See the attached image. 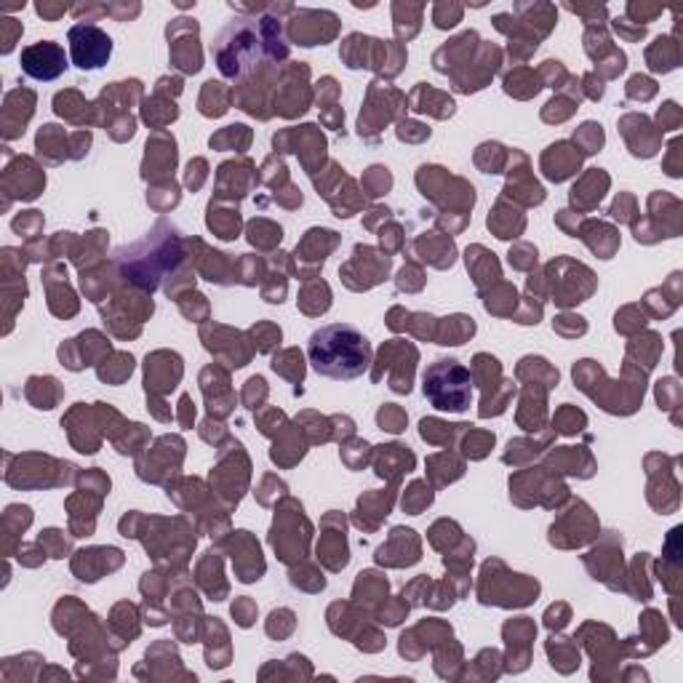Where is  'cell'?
<instances>
[{"label":"cell","mask_w":683,"mask_h":683,"mask_svg":"<svg viewBox=\"0 0 683 683\" xmlns=\"http://www.w3.org/2000/svg\"><path fill=\"white\" fill-rule=\"evenodd\" d=\"M280 16L270 8L262 16H238L216 35L214 59L219 72L230 81L246 83L254 75L273 70L278 61L288 57V43L283 37Z\"/></svg>","instance_id":"1"},{"label":"cell","mask_w":683,"mask_h":683,"mask_svg":"<svg viewBox=\"0 0 683 683\" xmlns=\"http://www.w3.org/2000/svg\"><path fill=\"white\" fill-rule=\"evenodd\" d=\"M312 369L326 379H358L372 366V345L350 323H331L310 336L307 348Z\"/></svg>","instance_id":"2"},{"label":"cell","mask_w":683,"mask_h":683,"mask_svg":"<svg viewBox=\"0 0 683 683\" xmlns=\"http://www.w3.org/2000/svg\"><path fill=\"white\" fill-rule=\"evenodd\" d=\"M473 374L454 358H441L430 363L422 376V390L432 408L462 414L473 403Z\"/></svg>","instance_id":"3"},{"label":"cell","mask_w":683,"mask_h":683,"mask_svg":"<svg viewBox=\"0 0 683 683\" xmlns=\"http://www.w3.org/2000/svg\"><path fill=\"white\" fill-rule=\"evenodd\" d=\"M342 59L348 61V67L358 70V67H374V70L384 72V75H398L403 61H406V51L390 43V40H376V37L366 35H350L342 46Z\"/></svg>","instance_id":"4"},{"label":"cell","mask_w":683,"mask_h":683,"mask_svg":"<svg viewBox=\"0 0 683 683\" xmlns=\"http://www.w3.org/2000/svg\"><path fill=\"white\" fill-rule=\"evenodd\" d=\"M67 40H70L72 64L81 67V70L105 67L109 54H112V37L105 30H99L96 24H72Z\"/></svg>","instance_id":"5"},{"label":"cell","mask_w":683,"mask_h":683,"mask_svg":"<svg viewBox=\"0 0 683 683\" xmlns=\"http://www.w3.org/2000/svg\"><path fill=\"white\" fill-rule=\"evenodd\" d=\"M339 30V19L331 11H312V8H299L291 13L288 19V37L297 40L299 46H323L326 40H331Z\"/></svg>","instance_id":"6"},{"label":"cell","mask_w":683,"mask_h":683,"mask_svg":"<svg viewBox=\"0 0 683 683\" xmlns=\"http://www.w3.org/2000/svg\"><path fill=\"white\" fill-rule=\"evenodd\" d=\"M22 72L35 78V81H54L67 70V57L64 48L54 40H40L22 51Z\"/></svg>","instance_id":"7"},{"label":"cell","mask_w":683,"mask_h":683,"mask_svg":"<svg viewBox=\"0 0 683 683\" xmlns=\"http://www.w3.org/2000/svg\"><path fill=\"white\" fill-rule=\"evenodd\" d=\"M166 35L171 40V61L182 72H198L203 67L195 19H174V22L168 24Z\"/></svg>","instance_id":"8"},{"label":"cell","mask_w":683,"mask_h":683,"mask_svg":"<svg viewBox=\"0 0 683 683\" xmlns=\"http://www.w3.org/2000/svg\"><path fill=\"white\" fill-rule=\"evenodd\" d=\"M30 105H35V94L27 88H16L6 96V107H3V136L6 139H16L24 133V123L32 115Z\"/></svg>","instance_id":"9"},{"label":"cell","mask_w":683,"mask_h":683,"mask_svg":"<svg viewBox=\"0 0 683 683\" xmlns=\"http://www.w3.org/2000/svg\"><path fill=\"white\" fill-rule=\"evenodd\" d=\"M19 171H22V168H19V158H16L11 166L6 168V174H3L6 201L11 198V190H16V195H13V198H22V201H32V198H37V192L43 190V184H46V177H43V174L37 171L35 163H30L27 174H19Z\"/></svg>","instance_id":"10"},{"label":"cell","mask_w":683,"mask_h":683,"mask_svg":"<svg viewBox=\"0 0 683 683\" xmlns=\"http://www.w3.org/2000/svg\"><path fill=\"white\" fill-rule=\"evenodd\" d=\"M480 46V37H478V32H462L459 37H454L451 43H446L438 54H435V70L438 72H451L459 64V61L465 59V57H470L473 54V48H478Z\"/></svg>","instance_id":"11"},{"label":"cell","mask_w":683,"mask_h":683,"mask_svg":"<svg viewBox=\"0 0 683 683\" xmlns=\"http://www.w3.org/2000/svg\"><path fill=\"white\" fill-rule=\"evenodd\" d=\"M566 153H569V144L566 142L552 144L550 150L545 153V158H542V168H545V177H547V179L564 182L574 174L576 168H579V155H576V150L571 153V155H566Z\"/></svg>","instance_id":"12"},{"label":"cell","mask_w":683,"mask_h":683,"mask_svg":"<svg viewBox=\"0 0 683 683\" xmlns=\"http://www.w3.org/2000/svg\"><path fill=\"white\" fill-rule=\"evenodd\" d=\"M179 376H182L179 355H171L166 363V369H160L158 352L153 355V358H147V393L171 390V387H177V379H179Z\"/></svg>","instance_id":"13"},{"label":"cell","mask_w":683,"mask_h":683,"mask_svg":"<svg viewBox=\"0 0 683 683\" xmlns=\"http://www.w3.org/2000/svg\"><path fill=\"white\" fill-rule=\"evenodd\" d=\"M424 6L422 3H393V19H396V35L408 40L420 32V22Z\"/></svg>","instance_id":"14"},{"label":"cell","mask_w":683,"mask_h":683,"mask_svg":"<svg viewBox=\"0 0 683 683\" xmlns=\"http://www.w3.org/2000/svg\"><path fill=\"white\" fill-rule=\"evenodd\" d=\"M61 390H59V382L54 379V376H32L30 382H27V398H30V403L35 408H54L57 406V400H59Z\"/></svg>","instance_id":"15"},{"label":"cell","mask_w":683,"mask_h":683,"mask_svg":"<svg viewBox=\"0 0 683 683\" xmlns=\"http://www.w3.org/2000/svg\"><path fill=\"white\" fill-rule=\"evenodd\" d=\"M230 107V91L222 83L216 81H208L203 88V96H201V112L203 115H225Z\"/></svg>","instance_id":"16"},{"label":"cell","mask_w":683,"mask_h":683,"mask_svg":"<svg viewBox=\"0 0 683 683\" xmlns=\"http://www.w3.org/2000/svg\"><path fill=\"white\" fill-rule=\"evenodd\" d=\"M449 323H444V331H441V345H462L468 336H473L475 331V323L473 318H465V315H454V318H446Z\"/></svg>","instance_id":"17"},{"label":"cell","mask_w":683,"mask_h":683,"mask_svg":"<svg viewBox=\"0 0 683 683\" xmlns=\"http://www.w3.org/2000/svg\"><path fill=\"white\" fill-rule=\"evenodd\" d=\"M54 147H64V133L59 126H43L37 133V153L40 158H46L48 163H59L61 155Z\"/></svg>","instance_id":"18"},{"label":"cell","mask_w":683,"mask_h":683,"mask_svg":"<svg viewBox=\"0 0 683 683\" xmlns=\"http://www.w3.org/2000/svg\"><path fill=\"white\" fill-rule=\"evenodd\" d=\"M331 294H328V286L326 283H312V286L304 288V294H302V310L310 312V315H318V312H326L328 310V304H331Z\"/></svg>","instance_id":"19"},{"label":"cell","mask_w":683,"mask_h":683,"mask_svg":"<svg viewBox=\"0 0 683 683\" xmlns=\"http://www.w3.org/2000/svg\"><path fill=\"white\" fill-rule=\"evenodd\" d=\"M249 240H251L254 246H264V249H270V246L280 243V227L270 225V222H264V219H259V222H251V225H249Z\"/></svg>","instance_id":"20"},{"label":"cell","mask_w":683,"mask_h":683,"mask_svg":"<svg viewBox=\"0 0 683 683\" xmlns=\"http://www.w3.org/2000/svg\"><path fill=\"white\" fill-rule=\"evenodd\" d=\"M273 369H275V372H280L283 376H288V379H294V382H302V376H304L302 352H297V350H288V352H283V355H278V358L273 360Z\"/></svg>","instance_id":"21"},{"label":"cell","mask_w":683,"mask_h":683,"mask_svg":"<svg viewBox=\"0 0 683 683\" xmlns=\"http://www.w3.org/2000/svg\"><path fill=\"white\" fill-rule=\"evenodd\" d=\"M462 13H465V6H459V3H438L432 8V22L438 30H449L456 22H462Z\"/></svg>","instance_id":"22"},{"label":"cell","mask_w":683,"mask_h":683,"mask_svg":"<svg viewBox=\"0 0 683 683\" xmlns=\"http://www.w3.org/2000/svg\"><path fill=\"white\" fill-rule=\"evenodd\" d=\"M133 372V358L131 355H126V352H120V355H115V369H105V366H99V376L105 379V382H123L129 374Z\"/></svg>","instance_id":"23"},{"label":"cell","mask_w":683,"mask_h":683,"mask_svg":"<svg viewBox=\"0 0 683 683\" xmlns=\"http://www.w3.org/2000/svg\"><path fill=\"white\" fill-rule=\"evenodd\" d=\"M249 139H251V133L246 126H227L219 136H211V147H225V144L232 142H235V147H246Z\"/></svg>","instance_id":"24"},{"label":"cell","mask_w":683,"mask_h":683,"mask_svg":"<svg viewBox=\"0 0 683 683\" xmlns=\"http://www.w3.org/2000/svg\"><path fill=\"white\" fill-rule=\"evenodd\" d=\"M432 502V494L430 489L424 492V483H414L411 489H408V494L403 497V510H408L411 516H417L424 504Z\"/></svg>","instance_id":"25"},{"label":"cell","mask_w":683,"mask_h":683,"mask_svg":"<svg viewBox=\"0 0 683 683\" xmlns=\"http://www.w3.org/2000/svg\"><path fill=\"white\" fill-rule=\"evenodd\" d=\"M11 227L19 232V235H24V238H32L37 230L43 227V216L37 214V211H24L22 216H16L11 222Z\"/></svg>","instance_id":"26"},{"label":"cell","mask_w":683,"mask_h":683,"mask_svg":"<svg viewBox=\"0 0 683 683\" xmlns=\"http://www.w3.org/2000/svg\"><path fill=\"white\" fill-rule=\"evenodd\" d=\"M251 336L256 339V342H254V345H256V350L267 352L273 345H278V342H280V328H275V326H270V323H259L256 328H251Z\"/></svg>","instance_id":"27"},{"label":"cell","mask_w":683,"mask_h":683,"mask_svg":"<svg viewBox=\"0 0 683 683\" xmlns=\"http://www.w3.org/2000/svg\"><path fill=\"white\" fill-rule=\"evenodd\" d=\"M376 420H379V427L382 430H390V432H400L406 427V414L398 406H384Z\"/></svg>","instance_id":"28"},{"label":"cell","mask_w":683,"mask_h":683,"mask_svg":"<svg viewBox=\"0 0 683 683\" xmlns=\"http://www.w3.org/2000/svg\"><path fill=\"white\" fill-rule=\"evenodd\" d=\"M22 35V24L16 19H0V43H3V54H11L16 46V37Z\"/></svg>","instance_id":"29"},{"label":"cell","mask_w":683,"mask_h":683,"mask_svg":"<svg viewBox=\"0 0 683 683\" xmlns=\"http://www.w3.org/2000/svg\"><path fill=\"white\" fill-rule=\"evenodd\" d=\"M555 424H558L564 432H576L585 427V414H579V411H574V408H564V411H558Z\"/></svg>","instance_id":"30"},{"label":"cell","mask_w":683,"mask_h":683,"mask_svg":"<svg viewBox=\"0 0 683 683\" xmlns=\"http://www.w3.org/2000/svg\"><path fill=\"white\" fill-rule=\"evenodd\" d=\"M40 545H43V547H48L51 558H64V552H67V542L61 540V531H57V528H48V531H43Z\"/></svg>","instance_id":"31"},{"label":"cell","mask_w":683,"mask_h":683,"mask_svg":"<svg viewBox=\"0 0 683 683\" xmlns=\"http://www.w3.org/2000/svg\"><path fill=\"white\" fill-rule=\"evenodd\" d=\"M390 174H387V168L382 166H374L369 168V174H366V184H369V190H372V195H382L387 187H390Z\"/></svg>","instance_id":"32"},{"label":"cell","mask_w":683,"mask_h":683,"mask_svg":"<svg viewBox=\"0 0 683 683\" xmlns=\"http://www.w3.org/2000/svg\"><path fill=\"white\" fill-rule=\"evenodd\" d=\"M552 328L564 336L585 334V321H582V318H574V315H561V318L552 323Z\"/></svg>","instance_id":"33"},{"label":"cell","mask_w":683,"mask_h":683,"mask_svg":"<svg viewBox=\"0 0 683 683\" xmlns=\"http://www.w3.org/2000/svg\"><path fill=\"white\" fill-rule=\"evenodd\" d=\"M107 13V6H94V3H81V6H72V16L78 19V22L83 24V19H85V24H91L96 19V16H105Z\"/></svg>","instance_id":"34"},{"label":"cell","mask_w":683,"mask_h":683,"mask_svg":"<svg viewBox=\"0 0 683 683\" xmlns=\"http://www.w3.org/2000/svg\"><path fill=\"white\" fill-rule=\"evenodd\" d=\"M534 262H537V249L531 246H518L516 251H510V264L518 270H528Z\"/></svg>","instance_id":"35"},{"label":"cell","mask_w":683,"mask_h":683,"mask_svg":"<svg viewBox=\"0 0 683 683\" xmlns=\"http://www.w3.org/2000/svg\"><path fill=\"white\" fill-rule=\"evenodd\" d=\"M35 11L46 19V22H57V19H61L67 11H72L67 3H48V0H43V3H37Z\"/></svg>","instance_id":"36"},{"label":"cell","mask_w":683,"mask_h":683,"mask_svg":"<svg viewBox=\"0 0 683 683\" xmlns=\"http://www.w3.org/2000/svg\"><path fill=\"white\" fill-rule=\"evenodd\" d=\"M142 11V6L139 3H109L107 6V16H112V19H118V22H129V19H133L136 13Z\"/></svg>","instance_id":"37"},{"label":"cell","mask_w":683,"mask_h":683,"mask_svg":"<svg viewBox=\"0 0 683 683\" xmlns=\"http://www.w3.org/2000/svg\"><path fill=\"white\" fill-rule=\"evenodd\" d=\"M576 139H588V150L585 153H595L600 144H603V131H600V126H595V123H585L579 129V136Z\"/></svg>","instance_id":"38"},{"label":"cell","mask_w":683,"mask_h":683,"mask_svg":"<svg viewBox=\"0 0 683 683\" xmlns=\"http://www.w3.org/2000/svg\"><path fill=\"white\" fill-rule=\"evenodd\" d=\"M206 179V160H190V166H187V177H184V182H187V187L190 190H198L201 184H203Z\"/></svg>","instance_id":"39"},{"label":"cell","mask_w":683,"mask_h":683,"mask_svg":"<svg viewBox=\"0 0 683 683\" xmlns=\"http://www.w3.org/2000/svg\"><path fill=\"white\" fill-rule=\"evenodd\" d=\"M398 136L406 139V142H422V139L430 136V129H424V126H420V123H400Z\"/></svg>","instance_id":"40"},{"label":"cell","mask_w":683,"mask_h":683,"mask_svg":"<svg viewBox=\"0 0 683 683\" xmlns=\"http://www.w3.org/2000/svg\"><path fill=\"white\" fill-rule=\"evenodd\" d=\"M264 396H267V387H264L262 376L249 379V387H246V403H249V408H256V403H259Z\"/></svg>","instance_id":"41"},{"label":"cell","mask_w":683,"mask_h":683,"mask_svg":"<svg viewBox=\"0 0 683 683\" xmlns=\"http://www.w3.org/2000/svg\"><path fill=\"white\" fill-rule=\"evenodd\" d=\"M566 8L579 13V16H585L588 24H595L598 19H606V6H566Z\"/></svg>","instance_id":"42"},{"label":"cell","mask_w":683,"mask_h":683,"mask_svg":"<svg viewBox=\"0 0 683 683\" xmlns=\"http://www.w3.org/2000/svg\"><path fill=\"white\" fill-rule=\"evenodd\" d=\"M627 94H630V96H643V99H648V96L654 94V83H651L648 78H643V75H636V78L630 81V85H627Z\"/></svg>","instance_id":"43"},{"label":"cell","mask_w":683,"mask_h":683,"mask_svg":"<svg viewBox=\"0 0 683 683\" xmlns=\"http://www.w3.org/2000/svg\"><path fill=\"white\" fill-rule=\"evenodd\" d=\"M88 144H91V133L88 131H78L72 133V158H83L88 153Z\"/></svg>","instance_id":"44"},{"label":"cell","mask_w":683,"mask_h":683,"mask_svg":"<svg viewBox=\"0 0 683 683\" xmlns=\"http://www.w3.org/2000/svg\"><path fill=\"white\" fill-rule=\"evenodd\" d=\"M660 11H662L660 6H638V3H630V6H627V13H630V16H636L638 13V22H646V19L657 16Z\"/></svg>","instance_id":"45"},{"label":"cell","mask_w":683,"mask_h":683,"mask_svg":"<svg viewBox=\"0 0 683 683\" xmlns=\"http://www.w3.org/2000/svg\"><path fill=\"white\" fill-rule=\"evenodd\" d=\"M614 30L622 32L627 40H638V37H643V32H646L643 27H636V30H633V27L627 24V19H614Z\"/></svg>","instance_id":"46"},{"label":"cell","mask_w":683,"mask_h":683,"mask_svg":"<svg viewBox=\"0 0 683 683\" xmlns=\"http://www.w3.org/2000/svg\"><path fill=\"white\" fill-rule=\"evenodd\" d=\"M179 406H182V414H179L182 424H184V427H190L192 420H195V408H192V403H190V396H182Z\"/></svg>","instance_id":"47"},{"label":"cell","mask_w":683,"mask_h":683,"mask_svg":"<svg viewBox=\"0 0 683 683\" xmlns=\"http://www.w3.org/2000/svg\"><path fill=\"white\" fill-rule=\"evenodd\" d=\"M585 83H588V91H590V96H593V99H600V96H603V83H600V81H595V75H588V78H585Z\"/></svg>","instance_id":"48"}]
</instances>
